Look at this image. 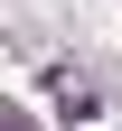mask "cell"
I'll return each mask as SVG.
<instances>
[]
</instances>
